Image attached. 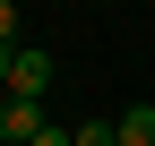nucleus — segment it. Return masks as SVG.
Wrapping results in <instances>:
<instances>
[{
  "instance_id": "obj_1",
  "label": "nucleus",
  "mask_w": 155,
  "mask_h": 146,
  "mask_svg": "<svg viewBox=\"0 0 155 146\" xmlns=\"http://www.w3.org/2000/svg\"><path fill=\"white\" fill-rule=\"evenodd\" d=\"M43 86H52V52H35V43H17V60H9V95H26V103H43Z\"/></svg>"
},
{
  "instance_id": "obj_2",
  "label": "nucleus",
  "mask_w": 155,
  "mask_h": 146,
  "mask_svg": "<svg viewBox=\"0 0 155 146\" xmlns=\"http://www.w3.org/2000/svg\"><path fill=\"white\" fill-rule=\"evenodd\" d=\"M35 138H43V103L9 95V103H0V146H35Z\"/></svg>"
},
{
  "instance_id": "obj_3",
  "label": "nucleus",
  "mask_w": 155,
  "mask_h": 146,
  "mask_svg": "<svg viewBox=\"0 0 155 146\" xmlns=\"http://www.w3.org/2000/svg\"><path fill=\"white\" fill-rule=\"evenodd\" d=\"M112 129H121V146H155V103H129Z\"/></svg>"
},
{
  "instance_id": "obj_4",
  "label": "nucleus",
  "mask_w": 155,
  "mask_h": 146,
  "mask_svg": "<svg viewBox=\"0 0 155 146\" xmlns=\"http://www.w3.org/2000/svg\"><path fill=\"white\" fill-rule=\"evenodd\" d=\"M78 146H121V129H112V120H86V129H78Z\"/></svg>"
},
{
  "instance_id": "obj_5",
  "label": "nucleus",
  "mask_w": 155,
  "mask_h": 146,
  "mask_svg": "<svg viewBox=\"0 0 155 146\" xmlns=\"http://www.w3.org/2000/svg\"><path fill=\"white\" fill-rule=\"evenodd\" d=\"M0 43H17V0H0Z\"/></svg>"
},
{
  "instance_id": "obj_6",
  "label": "nucleus",
  "mask_w": 155,
  "mask_h": 146,
  "mask_svg": "<svg viewBox=\"0 0 155 146\" xmlns=\"http://www.w3.org/2000/svg\"><path fill=\"white\" fill-rule=\"evenodd\" d=\"M35 146H78V129H52V120H43V138H35Z\"/></svg>"
}]
</instances>
